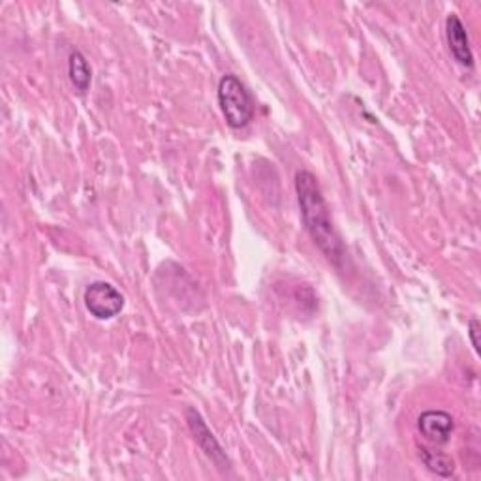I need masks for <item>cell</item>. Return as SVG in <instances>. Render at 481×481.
Masks as SVG:
<instances>
[{"label": "cell", "instance_id": "cell-9", "mask_svg": "<svg viewBox=\"0 0 481 481\" xmlns=\"http://www.w3.org/2000/svg\"><path fill=\"white\" fill-rule=\"evenodd\" d=\"M469 336H470L474 350L479 353V322L476 318H472L469 322Z\"/></svg>", "mask_w": 481, "mask_h": 481}, {"label": "cell", "instance_id": "cell-7", "mask_svg": "<svg viewBox=\"0 0 481 481\" xmlns=\"http://www.w3.org/2000/svg\"><path fill=\"white\" fill-rule=\"evenodd\" d=\"M68 76L79 95H85L88 91V87H91V79H93V72H91V66H88L87 59L83 57V53L74 51L72 55H70Z\"/></svg>", "mask_w": 481, "mask_h": 481}, {"label": "cell", "instance_id": "cell-6", "mask_svg": "<svg viewBox=\"0 0 481 481\" xmlns=\"http://www.w3.org/2000/svg\"><path fill=\"white\" fill-rule=\"evenodd\" d=\"M445 38H448V46L453 59L465 68L474 66V53L470 47V40L467 34V27L462 25V21L455 13L448 15L445 20Z\"/></svg>", "mask_w": 481, "mask_h": 481}, {"label": "cell", "instance_id": "cell-2", "mask_svg": "<svg viewBox=\"0 0 481 481\" xmlns=\"http://www.w3.org/2000/svg\"><path fill=\"white\" fill-rule=\"evenodd\" d=\"M219 105L229 129H245L254 119V100L236 76H222L219 81Z\"/></svg>", "mask_w": 481, "mask_h": 481}, {"label": "cell", "instance_id": "cell-5", "mask_svg": "<svg viewBox=\"0 0 481 481\" xmlns=\"http://www.w3.org/2000/svg\"><path fill=\"white\" fill-rule=\"evenodd\" d=\"M418 429L427 442L445 444L452 438L455 423L448 412H442V410H429V412H423L419 416Z\"/></svg>", "mask_w": 481, "mask_h": 481}, {"label": "cell", "instance_id": "cell-8", "mask_svg": "<svg viewBox=\"0 0 481 481\" xmlns=\"http://www.w3.org/2000/svg\"><path fill=\"white\" fill-rule=\"evenodd\" d=\"M419 457L425 462V467L429 469L433 474L440 476V477H452L455 472V462L452 460V457H448L445 453L440 452H431L427 448H419Z\"/></svg>", "mask_w": 481, "mask_h": 481}, {"label": "cell", "instance_id": "cell-4", "mask_svg": "<svg viewBox=\"0 0 481 481\" xmlns=\"http://www.w3.org/2000/svg\"><path fill=\"white\" fill-rule=\"evenodd\" d=\"M187 421H188L190 433L194 435V440L198 442V445L205 452V455L211 457V460L215 462L217 467H220V469L226 467L228 469L229 460H228L224 450L220 448V444L217 442V438L212 436V433L209 431V427L205 425L203 418L198 412H195L194 408L187 410Z\"/></svg>", "mask_w": 481, "mask_h": 481}, {"label": "cell", "instance_id": "cell-1", "mask_svg": "<svg viewBox=\"0 0 481 481\" xmlns=\"http://www.w3.org/2000/svg\"><path fill=\"white\" fill-rule=\"evenodd\" d=\"M295 192L303 222L314 245L335 267H341L346 260V248L333 226L329 207L316 177L311 171H299L295 175Z\"/></svg>", "mask_w": 481, "mask_h": 481}, {"label": "cell", "instance_id": "cell-3", "mask_svg": "<svg viewBox=\"0 0 481 481\" xmlns=\"http://www.w3.org/2000/svg\"><path fill=\"white\" fill-rule=\"evenodd\" d=\"M83 301L87 311L96 319H112L124 307V297L110 282H93L87 286Z\"/></svg>", "mask_w": 481, "mask_h": 481}]
</instances>
